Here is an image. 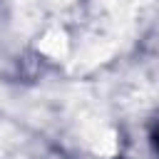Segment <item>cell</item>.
<instances>
[{"instance_id":"1","label":"cell","mask_w":159,"mask_h":159,"mask_svg":"<svg viewBox=\"0 0 159 159\" xmlns=\"http://www.w3.org/2000/svg\"><path fill=\"white\" fill-rule=\"evenodd\" d=\"M154 147H157V152H159V129H157V134H154Z\"/></svg>"}]
</instances>
